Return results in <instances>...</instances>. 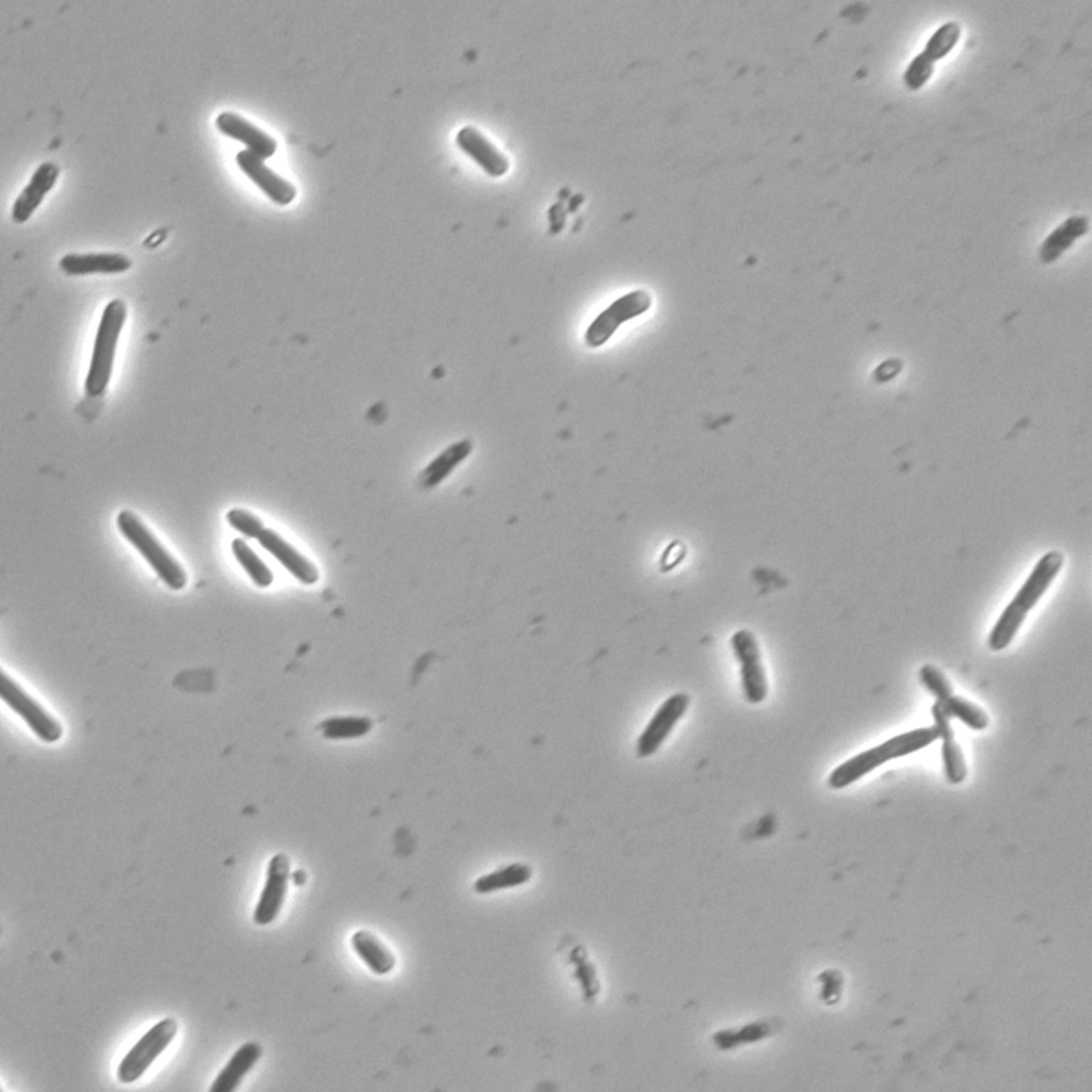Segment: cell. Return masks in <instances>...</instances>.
I'll use <instances>...</instances> for the list:
<instances>
[{
    "mask_svg": "<svg viewBox=\"0 0 1092 1092\" xmlns=\"http://www.w3.org/2000/svg\"><path fill=\"white\" fill-rule=\"evenodd\" d=\"M1089 228V219L1083 214L1072 215L1056 227L1044 240L1042 258L1050 261L1067 250Z\"/></svg>",
    "mask_w": 1092,
    "mask_h": 1092,
    "instance_id": "obj_20",
    "label": "cell"
},
{
    "mask_svg": "<svg viewBox=\"0 0 1092 1092\" xmlns=\"http://www.w3.org/2000/svg\"><path fill=\"white\" fill-rule=\"evenodd\" d=\"M215 126L223 134L240 141L247 150L262 159L272 157L277 149L274 138L237 113H220L215 118Z\"/></svg>",
    "mask_w": 1092,
    "mask_h": 1092,
    "instance_id": "obj_14",
    "label": "cell"
},
{
    "mask_svg": "<svg viewBox=\"0 0 1092 1092\" xmlns=\"http://www.w3.org/2000/svg\"><path fill=\"white\" fill-rule=\"evenodd\" d=\"M59 173L58 165L50 161L43 162L37 166L29 182L13 203L11 215L15 223L21 224L29 220L45 194L54 186Z\"/></svg>",
    "mask_w": 1092,
    "mask_h": 1092,
    "instance_id": "obj_15",
    "label": "cell"
},
{
    "mask_svg": "<svg viewBox=\"0 0 1092 1092\" xmlns=\"http://www.w3.org/2000/svg\"><path fill=\"white\" fill-rule=\"evenodd\" d=\"M177 1029V1023L172 1017H165L149 1028L119 1062L116 1070L118 1081H136L171 1044Z\"/></svg>",
    "mask_w": 1092,
    "mask_h": 1092,
    "instance_id": "obj_6",
    "label": "cell"
},
{
    "mask_svg": "<svg viewBox=\"0 0 1092 1092\" xmlns=\"http://www.w3.org/2000/svg\"><path fill=\"white\" fill-rule=\"evenodd\" d=\"M459 147L491 176H501L510 167L508 157L478 128L465 126L455 136Z\"/></svg>",
    "mask_w": 1092,
    "mask_h": 1092,
    "instance_id": "obj_13",
    "label": "cell"
},
{
    "mask_svg": "<svg viewBox=\"0 0 1092 1092\" xmlns=\"http://www.w3.org/2000/svg\"><path fill=\"white\" fill-rule=\"evenodd\" d=\"M290 880V862L286 854L273 855L267 866L266 880L253 912V921L267 926L275 920L286 900Z\"/></svg>",
    "mask_w": 1092,
    "mask_h": 1092,
    "instance_id": "obj_10",
    "label": "cell"
},
{
    "mask_svg": "<svg viewBox=\"0 0 1092 1092\" xmlns=\"http://www.w3.org/2000/svg\"><path fill=\"white\" fill-rule=\"evenodd\" d=\"M962 28L956 20L938 26L928 37L921 53L933 63L947 57L961 38Z\"/></svg>",
    "mask_w": 1092,
    "mask_h": 1092,
    "instance_id": "obj_23",
    "label": "cell"
},
{
    "mask_svg": "<svg viewBox=\"0 0 1092 1092\" xmlns=\"http://www.w3.org/2000/svg\"><path fill=\"white\" fill-rule=\"evenodd\" d=\"M116 525L123 536L140 552L166 587L174 591L184 588V568L135 513L129 510L121 511L116 517Z\"/></svg>",
    "mask_w": 1092,
    "mask_h": 1092,
    "instance_id": "obj_4",
    "label": "cell"
},
{
    "mask_svg": "<svg viewBox=\"0 0 1092 1092\" xmlns=\"http://www.w3.org/2000/svg\"><path fill=\"white\" fill-rule=\"evenodd\" d=\"M231 551L256 587L266 589L273 583L274 575L271 568L244 540L240 537L232 540Z\"/></svg>",
    "mask_w": 1092,
    "mask_h": 1092,
    "instance_id": "obj_22",
    "label": "cell"
},
{
    "mask_svg": "<svg viewBox=\"0 0 1092 1092\" xmlns=\"http://www.w3.org/2000/svg\"><path fill=\"white\" fill-rule=\"evenodd\" d=\"M919 680L936 701L945 702L953 695V689L946 675L933 664H925L919 670Z\"/></svg>",
    "mask_w": 1092,
    "mask_h": 1092,
    "instance_id": "obj_28",
    "label": "cell"
},
{
    "mask_svg": "<svg viewBox=\"0 0 1092 1092\" xmlns=\"http://www.w3.org/2000/svg\"><path fill=\"white\" fill-rule=\"evenodd\" d=\"M228 525L247 539H258L266 529L262 520L252 512L234 508L226 513Z\"/></svg>",
    "mask_w": 1092,
    "mask_h": 1092,
    "instance_id": "obj_29",
    "label": "cell"
},
{
    "mask_svg": "<svg viewBox=\"0 0 1092 1092\" xmlns=\"http://www.w3.org/2000/svg\"><path fill=\"white\" fill-rule=\"evenodd\" d=\"M0 693L3 702L22 719L38 739L47 743L61 739L63 729L58 720L3 671L0 675Z\"/></svg>",
    "mask_w": 1092,
    "mask_h": 1092,
    "instance_id": "obj_7",
    "label": "cell"
},
{
    "mask_svg": "<svg viewBox=\"0 0 1092 1092\" xmlns=\"http://www.w3.org/2000/svg\"><path fill=\"white\" fill-rule=\"evenodd\" d=\"M350 943L371 973L384 976L395 968L397 960L394 952L372 932L357 930L352 934Z\"/></svg>",
    "mask_w": 1092,
    "mask_h": 1092,
    "instance_id": "obj_18",
    "label": "cell"
},
{
    "mask_svg": "<svg viewBox=\"0 0 1092 1092\" xmlns=\"http://www.w3.org/2000/svg\"><path fill=\"white\" fill-rule=\"evenodd\" d=\"M531 876L530 866L513 863L478 878L473 883V889L478 894H489L512 888L525 884Z\"/></svg>",
    "mask_w": 1092,
    "mask_h": 1092,
    "instance_id": "obj_21",
    "label": "cell"
},
{
    "mask_svg": "<svg viewBox=\"0 0 1092 1092\" xmlns=\"http://www.w3.org/2000/svg\"><path fill=\"white\" fill-rule=\"evenodd\" d=\"M1063 561V555L1057 550H1049L1041 556L993 625L987 637V646L991 651L1000 652L1011 644L1028 613L1058 576Z\"/></svg>",
    "mask_w": 1092,
    "mask_h": 1092,
    "instance_id": "obj_1",
    "label": "cell"
},
{
    "mask_svg": "<svg viewBox=\"0 0 1092 1092\" xmlns=\"http://www.w3.org/2000/svg\"><path fill=\"white\" fill-rule=\"evenodd\" d=\"M166 235L165 228H158L144 240L143 245L147 248H155L165 240Z\"/></svg>",
    "mask_w": 1092,
    "mask_h": 1092,
    "instance_id": "obj_31",
    "label": "cell"
},
{
    "mask_svg": "<svg viewBox=\"0 0 1092 1092\" xmlns=\"http://www.w3.org/2000/svg\"><path fill=\"white\" fill-rule=\"evenodd\" d=\"M371 721L365 717H335L321 724L323 735L330 739H346L364 736L371 728Z\"/></svg>",
    "mask_w": 1092,
    "mask_h": 1092,
    "instance_id": "obj_25",
    "label": "cell"
},
{
    "mask_svg": "<svg viewBox=\"0 0 1092 1092\" xmlns=\"http://www.w3.org/2000/svg\"><path fill=\"white\" fill-rule=\"evenodd\" d=\"M936 739L938 736L933 726L919 727L896 735L838 765L830 773L828 785L835 790L846 788L886 761L916 753L932 744Z\"/></svg>",
    "mask_w": 1092,
    "mask_h": 1092,
    "instance_id": "obj_2",
    "label": "cell"
},
{
    "mask_svg": "<svg viewBox=\"0 0 1092 1092\" xmlns=\"http://www.w3.org/2000/svg\"><path fill=\"white\" fill-rule=\"evenodd\" d=\"M652 304V295L644 289H636L619 296L588 325L583 334L584 344L590 349L603 347L622 324L645 314Z\"/></svg>",
    "mask_w": 1092,
    "mask_h": 1092,
    "instance_id": "obj_5",
    "label": "cell"
},
{
    "mask_svg": "<svg viewBox=\"0 0 1092 1092\" xmlns=\"http://www.w3.org/2000/svg\"><path fill=\"white\" fill-rule=\"evenodd\" d=\"M931 714L934 721L932 725L940 739H949L954 737L950 721L951 717L948 713L944 702L935 701L931 707Z\"/></svg>",
    "mask_w": 1092,
    "mask_h": 1092,
    "instance_id": "obj_30",
    "label": "cell"
},
{
    "mask_svg": "<svg viewBox=\"0 0 1092 1092\" xmlns=\"http://www.w3.org/2000/svg\"><path fill=\"white\" fill-rule=\"evenodd\" d=\"M730 643L734 655L740 663L743 696L750 704H759L768 694V681L758 643L753 633L746 629L736 631Z\"/></svg>",
    "mask_w": 1092,
    "mask_h": 1092,
    "instance_id": "obj_8",
    "label": "cell"
},
{
    "mask_svg": "<svg viewBox=\"0 0 1092 1092\" xmlns=\"http://www.w3.org/2000/svg\"><path fill=\"white\" fill-rule=\"evenodd\" d=\"M261 1056L262 1047L259 1043L248 1041L242 1044L220 1071L209 1089L210 1092L235 1091Z\"/></svg>",
    "mask_w": 1092,
    "mask_h": 1092,
    "instance_id": "obj_17",
    "label": "cell"
},
{
    "mask_svg": "<svg viewBox=\"0 0 1092 1092\" xmlns=\"http://www.w3.org/2000/svg\"><path fill=\"white\" fill-rule=\"evenodd\" d=\"M263 160L247 149H242L236 155V162L240 170L273 203L279 206L290 204L296 195L295 187L271 170Z\"/></svg>",
    "mask_w": 1092,
    "mask_h": 1092,
    "instance_id": "obj_11",
    "label": "cell"
},
{
    "mask_svg": "<svg viewBox=\"0 0 1092 1092\" xmlns=\"http://www.w3.org/2000/svg\"><path fill=\"white\" fill-rule=\"evenodd\" d=\"M472 447V441L468 438L448 446L421 471L420 485L431 488L439 484L470 454Z\"/></svg>",
    "mask_w": 1092,
    "mask_h": 1092,
    "instance_id": "obj_19",
    "label": "cell"
},
{
    "mask_svg": "<svg viewBox=\"0 0 1092 1092\" xmlns=\"http://www.w3.org/2000/svg\"><path fill=\"white\" fill-rule=\"evenodd\" d=\"M257 541L301 583L312 585L319 580L320 572L315 563L275 530L266 528Z\"/></svg>",
    "mask_w": 1092,
    "mask_h": 1092,
    "instance_id": "obj_12",
    "label": "cell"
},
{
    "mask_svg": "<svg viewBox=\"0 0 1092 1092\" xmlns=\"http://www.w3.org/2000/svg\"><path fill=\"white\" fill-rule=\"evenodd\" d=\"M941 755L946 780L950 784L962 783L966 778L967 768L963 751L954 737L942 740Z\"/></svg>",
    "mask_w": 1092,
    "mask_h": 1092,
    "instance_id": "obj_26",
    "label": "cell"
},
{
    "mask_svg": "<svg viewBox=\"0 0 1092 1092\" xmlns=\"http://www.w3.org/2000/svg\"><path fill=\"white\" fill-rule=\"evenodd\" d=\"M935 63L918 52L906 65L902 75L904 85L911 91L921 89L932 77Z\"/></svg>",
    "mask_w": 1092,
    "mask_h": 1092,
    "instance_id": "obj_27",
    "label": "cell"
},
{
    "mask_svg": "<svg viewBox=\"0 0 1092 1092\" xmlns=\"http://www.w3.org/2000/svg\"><path fill=\"white\" fill-rule=\"evenodd\" d=\"M131 266V259L121 253H69L59 261L60 269L69 276L119 274Z\"/></svg>",
    "mask_w": 1092,
    "mask_h": 1092,
    "instance_id": "obj_16",
    "label": "cell"
},
{
    "mask_svg": "<svg viewBox=\"0 0 1092 1092\" xmlns=\"http://www.w3.org/2000/svg\"><path fill=\"white\" fill-rule=\"evenodd\" d=\"M127 315V305L118 298L109 301L100 315L83 385L84 394L90 398L102 396L111 382Z\"/></svg>",
    "mask_w": 1092,
    "mask_h": 1092,
    "instance_id": "obj_3",
    "label": "cell"
},
{
    "mask_svg": "<svg viewBox=\"0 0 1092 1092\" xmlns=\"http://www.w3.org/2000/svg\"><path fill=\"white\" fill-rule=\"evenodd\" d=\"M690 704L687 693L678 692L670 695L655 711L636 743L638 757L644 758L655 754L675 725L684 717Z\"/></svg>",
    "mask_w": 1092,
    "mask_h": 1092,
    "instance_id": "obj_9",
    "label": "cell"
},
{
    "mask_svg": "<svg viewBox=\"0 0 1092 1092\" xmlns=\"http://www.w3.org/2000/svg\"><path fill=\"white\" fill-rule=\"evenodd\" d=\"M944 704L951 718L958 719L973 730H982L989 725L985 711L963 696L951 695Z\"/></svg>",
    "mask_w": 1092,
    "mask_h": 1092,
    "instance_id": "obj_24",
    "label": "cell"
}]
</instances>
